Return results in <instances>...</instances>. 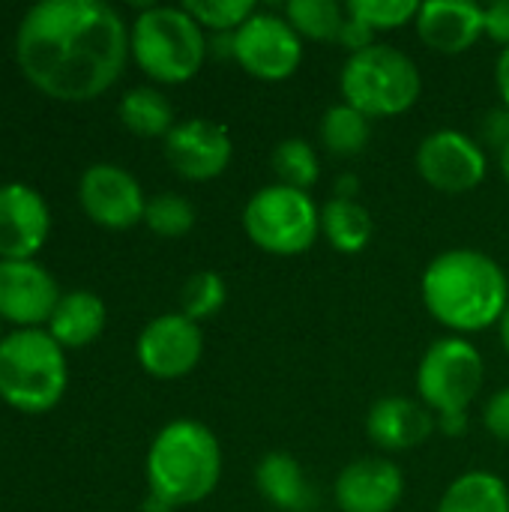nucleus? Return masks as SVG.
I'll use <instances>...</instances> for the list:
<instances>
[{
  "label": "nucleus",
  "mask_w": 509,
  "mask_h": 512,
  "mask_svg": "<svg viewBox=\"0 0 509 512\" xmlns=\"http://www.w3.org/2000/svg\"><path fill=\"white\" fill-rule=\"evenodd\" d=\"M126 51V24L105 0H42L24 12L15 33L24 75L48 96L69 102L111 87Z\"/></svg>",
  "instance_id": "1"
},
{
  "label": "nucleus",
  "mask_w": 509,
  "mask_h": 512,
  "mask_svg": "<svg viewBox=\"0 0 509 512\" xmlns=\"http://www.w3.org/2000/svg\"><path fill=\"white\" fill-rule=\"evenodd\" d=\"M420 288L429 315L453 333H480L501 324L509 306L504 267L477 249H450L432 258Z\"/></svg>",
  "instance_id": "2"
},
{
  "label": "nucleus",
  "mask_w": 509,
  "mask_h": 512,
  "mask_svg": "<svg viewBox=\"0 0 509 512\" xmlns=\"http://www.w3.org/2000/svg\"><path fill=\"white\" fill-rule=\"evenodd\" d=\"M222 477V447L198 420L168 423L150 444L147 483L150 492L171 507H189L213 495Z\"/></svg>",
  "instance_id": "3"
},
{
  "label": "nucleus",
  "mask_w": 509,
  "mask_h": 512,
  "mask_svg": "<svg viewBox=\"0 0 509 512\" xmlns=\"http://www.w3.org/2000/svg\"><path fill=\"white\" fill-rule=\"evenodd\" d=\"M339 90L351 108L372 117H399L420 99L423 81L417 63L384 42L351 54L339 72Z\"/></svg>",
  "instance_id": "4"
},
{
  "label": "nucleus",
  "mask_w": 509,
  "mask_h": 512,
  "mask_svg": "<svg viewBox=\"0 0 509 512\" xmlns=\"http://www.w3.org/2000/svg\"><path fill=\"white\" fill-rule=\"evenodd\" d=\"M66 390L63 348L51 333L15 330L0 339V396L18 411H48Z\"/></svg>",
  "instance_id": "5"
},
{
  "label": "nucleus",
  "mask_w": 509,
  "mask_h": 512,
  "mask_svg": "<svg viewBox=\"0 0 509 512\" xmlns=\"http://www.w3.org/2000/svg\"><path fill=\"white\" fill-rule=\"evenodd\" d=\"M132 51L150 78L183 84L198 75L207 57V36L183 6H147L132 27Z\"/></svg>",
  "instance_id": "6"
},
{
  "label": "nucleus",
  "mask_w": 509,
  "mask_h": 512,
  "mask_svg": "<svg viewBox=\"0 0 509 512\" xmlns=\"http://www.w3.org/2000/svg\"><path fill=\"white\" fill-rule=\"evenodd\" d=\"M243 228L249 240L270 255H303L321 234V210L309 192L276 183L249 198L243 210Z\"/></svg>",
  "instance_id": "7"
},
{
  "label": "nucleus",
  "mask_w": 509,
  "mask_h": 512,
  "mask_svg": "<svg viewBox=\"0 0 509 512\" xmlns=\"http://www.w3.org/2000/svg\"><path fill=\"white\" fill-rule=\"evenodd\" d=\"M483 378L486 363L477 345L462 336H447L426 348L417 369V390L438 417L462 414L480 396Z\"/></svg>",
  "instance_id": "8"
},
{
  "label": "nucleus",
  "mask_w": 509,
  "mask_h": 512,
  "mask_svg": "<svg viewBox=\"0 0 509 512\" xmlns=\"http://www.w3.org/2000/svg\"><path fill=\"white\" fill-rule=\"evenodd\" d=\"M234 60L258 81H285L300 69L303 36L273 12H255L234 30Z\"/></svg>",
  "instance_id": "9"
},
{
  "label": "nucleus",
  "mask_w": 509,
  "mask_h": 512,
  "mask_svg": "<svg viewBox=\"0 0 509 512\" xmlns=\"http://www.w3.org/2000/svg\"><path fill=\"white\" fill-rule=\"evenodd\" d=\"M417 171L432 189L447 195H462L486 180L489 162L477 138L456 129H438L420 141Z\"/></svg>",
  "instance_id": "10"
},
{
  "label": "nucleus",
  "mask_w": 509,
  "mask_h": 512,
  "mask_svg": "<svg viewBox=\"0 0 509 512\" xmlns=\"http://www.w3.org/2000/svg\"><path fill=\"white\" fill-rule=\"evenodd\" d=\"M234 156V144L225 126L207 117H189L174 123L165 135V159L186 180H213L219 177Z\"/></svg>",
  "instance_id": "11"
},
{
  "label": "nucleus",
  "mask_w": 509,
  "mask_h": 512,
  "mask_svg": "<svg viewBox=\"0 0 509 512\" xmlns=\"http://www.w3.org/2000/svg\"><path fill=\"white\" fill-rule=\"evenodd\" d=\"M135 351H138V363L153 378H183L198 366L204 339L198 324L183 312L159 315L141 330Z\"/></svg>",
  "instance_id": "12"
},
{
  "label": "nucleus",
  "mask_w": 509,
  "mask_h": 512,
  "mask_svg": "<svg viewBox=\"0 0 509 512\" xmlns=\"http://www.w3.org/2000/svg\"><path fill=\"white\" fill-rule=\"evenodd\" d=\"M78 198L87 216L105 228H129L144 219V192L138 180L111 162H96L81 174Z\"/></svg>",
  "instance_id": "13"
},
{
  "label": "nucleus",
  "mask_w": 509,
  "mask_h": 512,
  "mask_svg": "<svg viewBox=\"0 0 509 512\" xmlns=\"http://www.w3.org/2000/svg\"><path fill=\"white\" fill-rule=\"evenodd\" d=\"M333 492L342 512H393L405 495V474L390 459H357L339 471Z\"/></svg>",
  "instance_id": "14"
},
{
  "label": "nucleus",
  "mask_w": 509,
  "mask_h": 512,
  "mask_svg": "<svg viewBox=\"0 0 509 512\" xmlns=\"http://www.w3.org/2000/svg\"><path fill=\"white\" fill-rule=\"evenodd\" d=\"M60 303L54 276L30 258H0V315L15 324H39Z\"/></svg>",
  "instance_id": "15"
},
{
  "label": "nucleus",
  "mask_w": 509,
  "mask_h": 512,
  "mask_svg": "<svg viewBox=\"0 0 509 512\" xmlns=\"http://www.w3.org/2000/svg\"><path fill=\"white\" fill-rule=\"evenodd\" d=\"M48 204L24 183L0 186V258H30L48 234Z\"/></svg>",
  "instance_id": "16"
},
{
  "label": "nucleus",
  "mask_w": 509,
  "mask_h": 512,
  "mask_svg": "<svg viewBox=\"0 0 509 512\" xmlns=\"http://www.w3.org/2000/svg\"><path fill=\"white\" fill-rule=\"evenodd\" d=\"M420 39L441 54H462L486 33V9L471 0H429L417 12Z\"/></svg>",
  "instance_id": "17"
},
{
  "label": "nucleus",
  "mask_w": 509,
  "mask_h": 512,
  "mask_svg": "<svg viewBox=\"0 0 509 512\" xmlns=\"http://www.w3.org/2000/svg\"><path fill=\"white\" fill-rule=\"evenodd\" d=\"M432 432H435L432 411L405 396H384L366 414V435L384 453H402L420 447Z\"/></svg>",
  "instance_id": "18"
},
{
  "label": "nucleus",
  "mask_w": 509,
  "mask_h": 512,
  "mask_svg": "<svg viewBox=\"0 0 509 512\" xmlns=\"http://www.w3.org/2000/svg\"><path fill=\"white\" fill-rule=\"evenodd\" d=\"M255 489L270 507L282 512H309L315 507V492L303 465L285 450H273L258 462Z\"/></svg>",
  "instance_id": "19"
},
{
  "label": "nucleus",
  "mask_w": 509,
  "mask_h": 512,
  "mask_svg": "<svg viewBox=\"0 0 509 512\" xmlns=\"http://www.w3.org/2000/svg\"><path fill=\"white\" fill-rule=\"evenodd\" d=\"M51 336L60 345H87L105 327V303L93 291H69L51 312Z\"/></svg>",
  "instance_id": "20"
},
{
  "label": "nucleus",
  "mask_w": 509,
  "mask_h": 512,
  "mask_svg": "<svg viewBox=\"0 0 509 512\" xmlns=\"http://www.w3.org/2000/svg\"><path fill=\"white\" fill-rule=\"evenodd\" d=\"M321 234L327 237L330 249L342 255H357L372 243L375 225L363 204L333 198L321 207Z\"/></svg>",
  "instance_id": "21"
},
{
  "label": "nucleus",
  "mask_w": 509,
  "mask_h": 512,
  "mask_svg": "<svg viewBox=\"0 0 509 512\" xmlns=\"http://www.w3.org/2000/svg\"><path fill=\"white\" fill-rule=\"evenodd\" d=\"M435 512H509L507 483L492 471H468L450 483Z\"/></svg>",
  "instance_id": "22"
},
{
  "label": "nucleus",
  "mask_w": 509,
  "mask_h": 512,
  "mask_svg": "<svg viewBox=\"0 0 509 512\" xmlns=\"http://www.w3.org/2000/svg\"><path fill=\"white\" fill-rule=\"evenodd\" d=\"M120 120L141 138H159L174 129V108L156 87H132L120 99Z\"/></svg>",
  "instance_id": "23"
},
{
  "label": "nucleus",
  "mask_w": 509,
  "mask_h": 512,
  "mask_svg": "<svg viewBox=\"0 0 509 512\" xmlns=\"http://www.w3.org/2000/svg\"><path fill=\"white\" fill-rule=\"evenodd\" d=\"M372 138V123L366 114H360L357 108H351L348 102L330 105L321 117V144L333 153V156H357L366 150Z\"/></svg>",
  "instance_id": "24"
},
{
  "label": "nucleus",
  "mask_w": 509,
  "mask_h": 512,
  "mask_svg": "<svg viewBox=\"0 0 509 512\" xmlns=\"http://www.w3.org/2000/svg\"><path fill=\"white\" fill-rule=\"evenodd\" d=\"M285 15L300 36L318 42H336L348 21V9L336 0H291L285 6Z\"/></svg>",
  "instance_id": "25"
},
{
  "label": "nucleus",
  "mask_w": 509,
  "mask_h": 512,
  "mask_svg": "<svg viewBox=\"0 0 509 512\" xmlns=\"http://www.w3.org/2000/svg\"><path fill=\"white\" fill-rule=\"evenodd\" d=\"M270 165H273V174L279 177L282 186H291V189H312L318 174H321V162H318V153L315 147L306 141V138H285L273 147V156H270Z\"/></svg>",
  "instance_id": "26"
},
{
  "label": "nucleus",
  "mask_w": 509,
  "mask_h": 512,
  "mask_svg": "<svg viewBox=\"0 0 509 512\" xmlns=\"http://www.w3.org/2000/svg\"><path fill=\"white\" fill-rule=\"evenodd\" d=\"M228 300V288H225V279L213 270H198L192 273L186 282H183V291H180V306H183V315L192 318L195 324L204 321V318H213Z\"/></svg>",
  "instance_id": "27"
},
{
  "label": "nucleus",
  "mask_w": 509,
  "mask_h": 512,
  "mask_svg": "<svg viewBox=\"0 0 509 512\" xmlns=\"http://www.w3.org/2000/svg\"><path fill=\"white\" fill-rule=\"evenodd\" d=\"M144 222L159 237H183L195 225V207L174 192H159L144 207Z\"/></svg>",
  "instance_id": "28"
},
{
  "label": "nucleus",
  "mask_w": 509,
  "mask_h": 512,
  "mask_svg": "<svg viewBox=\"0 0 509 512\" xmlns=\"http://www.w3.org/2000/svg\"><path fill=\"white\" fill-rule=\"evenodd\" d=\"M183 9L213 33H234L258 12L252 0H186Z\"/></svg>",
  "instance_id": "29"
},
{
  "label": "nucleus",
  "mask_w": 509,
  "mask_h": 512,
  "mask_svg": "<svg viewBox=\"0 0 509 512\" xmlns=\"http://www.w3.org/2000/svg\"><path fill=\"white\" fill-rule=\"evenodd\" d=\"M345 9L351 18L369 24L378 33V30H396V27L414 21L420 12V3H414V0H351Z\"/></svg>",
  "instance_id": "30"
},
{
  "label": "nucleus",
  "mask_w": 509,
  "mask_h": 512,
  "mask_svg": "<svg viewBox=\"0 0 509 512\" xmlns=\"http://www.w3.org/2000/svg\"><path fill=\"white\" fill-rule=\"evenodd\" d=\"M483 423H486V429H489L492 438L507 441L509 444V387L498 390V393L486 402Z\"/></svg>",
  "instance_id": "31"
},
{
  "label": "nucleus",
  "mask_w": 509,
  "mask_h": 512,
  "mask_svg": "<svg viewBox=\"0 0 509 512\" xmlns=\"http://www.w3.org/2000/svg\"><path fill=\"white\" fill-rule=\"evenodd\" d=\"M480 141L495 147L498 153L507 147L509 141V111L507 108H495L480 120Z\"/></svg>",
  "instance_id": "32"
},
{
  "label": "nucleus",
  "mask_w": 509,
  "mask_h": 512,
  "mask_svg": "<svg viewBox=\"0 0 509 512\" xmlns=\"http://www.w3.org/2000/svg\"><path fill=\"white\" fill-rule=\"evenodd\" d=\"M336 42H339L345 51L360 54V51H366V48L375 45V30H372L369 24H363V21H357V18L348 15V21H345V27H342V33H339Z\"/></svg>",
  "instance_id": "33"
},
{
  "label": "nucleus",
  "mask_w": 509,
  "mask_h": 512,
  "mask_svg": "<svg viewBox=\"0 0 509 512\" xmlns=\"http://www.w3.org/2000/svg\"><path fill=\"white\" fill-rule=\"evenodd\" d=\"M486 36L509 48V0H498L486 6Z\"/></svg>",
  "instance_id": "34"
},
{
  "label": "nucleus",
  "mask_w": 509,
  "mask_h": 512,
  "mask_svg": "<svg viewBox=\"0 0 509 512\" xmlns=\"http://www.w3.org/2000/svg\"><path fill=\"white\" fill-rule=\"evenodd\" d=\"M435 426H438V432L447 435V438H462V435H468L471 420H468V411H462V414H441V417L435 420Z\"/></svg>",
  "instance_id": "35"
},
{
  "label": "nucleus",
  "mask_w": 509,
  "mask_h": 512,
  "mask_svg": "<svg viewBox=\"0 0 509 512\" xmlns=\"http://www.w3.org/2000/svg\"><path fill=\"white\" fill-rule=\"evenodd\" d=\"M495 81H498V93L504 99V108L509 111V48L501 51V57L495 63Z\"/></svg>",
  "instance_id": "36"
},
{
  "label": "nucleus",
  "mask_w": 509,
  "mask_h": 512,
  "mask_svg": "<svg viewBox=\"0 0 509 512\" xmlns=\"http://www.w3.org/2000/svg\"><path fill=\"white\" fill-rule=\"evenodd\" d=\"M207 54L231 57V60H234V33H213V36L207 39Z\"/></svg>",
  "instance_id": "37"
},
{
  "label": "nucleus",
  "mask_w": 509,
  "mask_h": 512,
  "mask_svg": "<svg viewBox=\"0 0 509 512\" xmlns=\"http://www.w3.org/2000/svg\"><path fill=\"white\" fill-rule=\"evenodd\" d=\"M333 189H336V198H342V201H354V198H357V192H360V177H357V174H339Z\"/></svg>",
  "instance_id": "38"
},
{
  "label": "nucleus",
  "mask_w": 509,
  "mask_h": 512,
  "mask_svg": "<svg viewBox=\"0 0 509 512\" xmlns=\"http://www.w3.org/2000/svg\"><path fill=\"white\" fill-rule=\"evenodd\" d=\"M141 512H174V507H171L165 498H159V495L147 492V498H144V504H141Z\"/></svg>",
  "instance_id": "39"
},
{
  "label": "nucleus",
  "mask_w": 509,
  "mask_h": 512,
  "mask_svg": "<svg viewBox=\"0 0 509 512\" xmlns=\"http://www.w3.org/2000/svg\"><path fill=\"white\" fill-rule=\"evenodd\" d=\"M501 342H504V348H507L509 354V306L507 312H504V318H501Z\"/></svg>",
  "instance_id": "40"
},
{
  "label": "nucleus",
  "mask_w": 509,
  "mask_h": 512,
  "mask_svg": "<svg viewBox=\"0 0 509 512\" xmlns=\"http://www.w3.org/2000/svg\"><path fill=\"white\" fill-rule=\"evenodd\" d=\"M498 156H501V174H504V180L509 183V141H507V147H504Z\"/></svg>",
  "instance_id": "41"
}]
</instances>
